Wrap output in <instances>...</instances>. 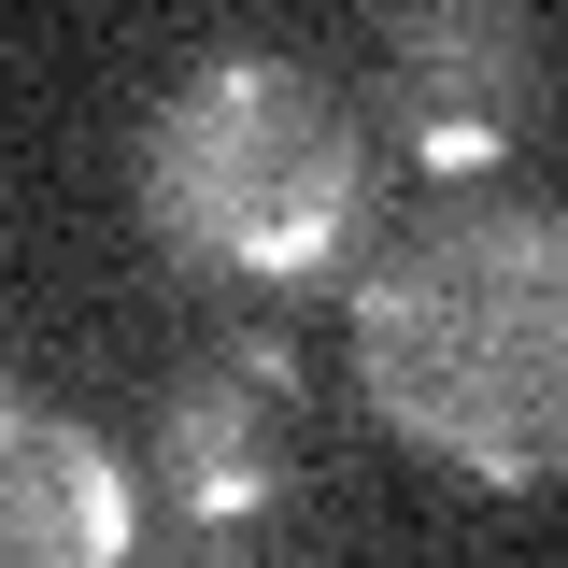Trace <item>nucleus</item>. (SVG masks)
Masks as SVG:
<instances>
[{
    "label": "nucleus",
    "instance_id": "1",
    "mask_svg": "<svg viewBox=\"0 0 568 568\" xmlns=\"http://www.w3.org/2000/svg\"><path fill=\"white\" fill-rule=\"evenodd\" d=\"M355 398L469 484H568V213L469 200L355 271Z\"/></svg>",
    "mask_w": 568,
    "mask_h": 568
},
{
    "label": "nucleus",
    "instance_id": "2",
    "mask_svg": "<svg viewBox=\"0 0 568 568\" xmlns=\"http://www.w3.org/2000/svg\"><path fill=\"white\" fill-rule=\"evenodd\" d=\"M369 142L342 85L298 58H200L142 129V227L171 271L213 284H313L355 256Z\"/></svg>",
    "mask_w": 568,
    "mask_h": 568
},
{
    "label": "nucleus",
    "instance_id": "3",
    "mask_svg": "<svg viewBox=\"0 0 568 568\" xmlns=\"http://www.w3.org/2000/svg\"><path fill=\"white\" fill-rule=\"evenodd\" d=\"M298 484V355L227 342L185 384H156V497L185 540H256Z\"/></svg>",
    "mask_w": 568,
    "mask_h": 568
},
{
    "label": "nucleus",
    "instance_id": "4",
    "mask_svg": "<svg viewBox=\"0 0 568 568\" xmlns=\"http://www.w3.org/2000/svg\"><path fill=\"white\" fill-rule=\"evenodd\" d=\"M384 114L426 171H484L540 114V14L526 0H398L384 14Z\"/></svg>",
    "mask_w": 568,
    "mask_h": 568
},
{
    "label": "nucleus",
    "instance_id": "5",
    "mask_svg": "<svg viewBox=\"0 0 568 568\" xmlns=\"http://www.w3.org/2000/svg\"><path fill=\"white\" fill-rule=\"evenodd\" d=\"M129 526L142 511H129V469L100 455V426L0 398V540H14V568H114Z\"/></svg>",
    "mask_w": 568,
    "mask_h": 568
}]
</instances>
